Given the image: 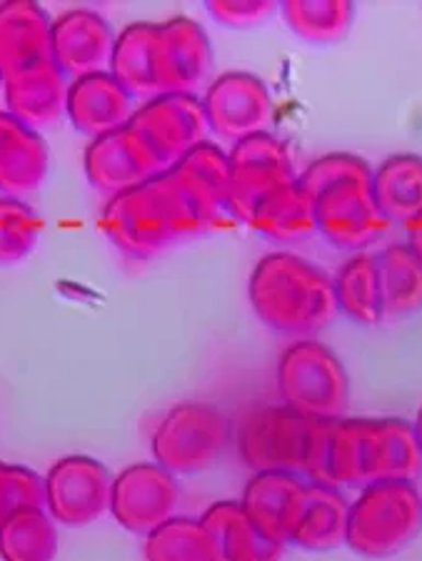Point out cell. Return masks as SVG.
I'll list each match as a JSON object with an SVG mask.
<instances>
[{"label":"cell","mask_w":422,"mask_h":561,"mask_svg":"<svg viewBox=\"0 0 422 561\" xmlns=\"http://www.w3.org/2000/svg\"><path fill=\"white\" fill-rule=\"evenodd\" d=\"M210 228L178 183L163 173L138 187L113 195L101 213V230L123 255L148 260L175 242Z\"/></svg>","instance_id":"obj_1"},{"label":"cell","mask_w":422,"mask_h":561,"mask_svg":"<svg viewBox=\"0 0 422 561\" xmlns=\"http://www.w3.org/2000/svg\"><path fill=\"white\" fill-rule=\"evenodd\" d=\"M248 300L258 320L275 332L310 334L335 320L332 277L295 252H267L255 262Z\"/></svg>","instance_id":"obj_2"},{"label":"cell","mask_w":422,"mask_h":561,"mask_svg":"<svg viewBox=\"0 0 422 561\" xmlns=\"http://www.w3.org/2000/svg\"><path fill=\"white\" fill-rule=\"evenodd\" d=\"M281 400L310 422L343 420L350 404V377L340 357L318 340H298L277 359Z\"/></svg>","instance_id":"obj_3"},{"label":"cell","mask_w":422,"mask_h":561,"mask_svg":"<svg viewBox=\"0 0 422 561\" xmlns=\"http://www.w3.org/2000/svg\"><path fill=\"white\" fill-rule=\"evenodd\" d=\"M422 531V494L415 482H373L350 504L345 545L367 559H388Z\"/></svg>","instance_id":"obj_4"},{"label":"cell","mask_w":422,"mask_h":561,"mask_svg":"<svg viewBox=\"0 0 422 561\" xmlns=\"http://www.w3.org/2000/svg\"><path fill=\"white\" fill-rule=\"evenodd\" d=\"M232 422L208 402H181L166 412L150 439L158 467L170 474H201L218 465L232 445Z\"/></svg>","instance_id":"obj_5"},{"label":"cell","mask_w":422,"mask_h":561,"mask_svg":"<svg viewBox=\"0 0 422 561\" xmlns=\"http://www.w3.org/2000/svg\"><path fill=\"white\" fill-rule=\"evenodd\" d=\"M308 482L328 486H367L375 482V420L353 417L312 422L308 459Z\"/></svg>","instance_id":"obj_6"},{"label":"cell","mask_w":422,"mask_h":561,"mask_svg":"<svg viewBox=\"0 0 422 561\" xmlns=\"http://www.w3.org/2000/svg\"><path fill=\"white\" fill-rule=\"evenodd\" d=\"M316 230L335 248L363 250L388 232L390 222L377 210L373 197V168L332 180L310 193Z\"/></svg>","instance_id":"obj_7"},{"label":"cell","mask_w":422,"mask_h":561,"mask_svg":"<svg viewBox=\"0 0 422 561\" xmlns=\"http://www.w3.org/2000/svg\"><path fill=\"white\" fill-rule=\"evenodd\" d=\"M312 422L285 404L258 407L236 430V447L242 465L258 472L303 474L308 459Z\"/></svg>","instance_id":"obj_8"},{"label":"cell","mask_w":422,"mask_h":561,"mask_svg":"<svg viewBox=\"0 0 422 561\" xmlns=\"http://www.w3.org/2000/svg\"><path fill=\"white\" fill-rule=\"evenodd\" d=\"M230 201L228 215L246 222L255 207L275 190L298 180L295 160L287 145L273 133H258L236 142L228 152Z\"/></svg>","instance_id":"obj_9"},{"label":"cell","mask_w":422,"mask_h":561,"mask_svg":"<svg viewBox=\"0 0 422 561\" xmlns=\"http://www.w3.org/2000/svg\"><path fill=\"white\" fill-rule=\"evenodd\" d=\"M128 125L148 145L166 173L197 145L208 140L210 135L203 98L193 93H166L150 98L136 107Z\"/></svg>","instance_id":"obj_10"},{"label":"cell","mask_w":422,"mask_h":561,"mask_svg":"<svg viewBox=\"0 0 422 561\" xmlns=\"http://www.w3.org/2000/svg\"><path fill=\"white\" fill-rule=\"evenodd\" d=\"M210 133L223 142L236 145L258 133H271L275 101L263 78L246 70L223 72L208 83L203 95Z\"/></svg>","instance_id":"obj_11"},{"label":"cell","mask_w":422,"mask_h":561,"mask_svg":"<svg viewBox=\"0 0 422 561\" xmlns=\"http://www.w3.org/2000/svg\"><path fill=\"white\" fill-rule=\"evenodd\" d=\"M111 492L113 474L101 459L62 457L46 474V512L62 527H88L111 512Z\"/></svg>","instance_id":"obj_12"},{"label":"cell","mask_w":422,"mask_h":561,"mask_svg":"<svg viewBox=\"0 0 422 561\" xmlns=\"http://www.w3.org/2000/svg\"><path fill=\"white\" fill-rule=\"evenodd\" d=\"M181 486L156 461H138L113 477L111 514L125 531L148 534L175 517Z\"/></svg>","instance_id":"obj_13"},{"label":"cell","mask_w":422,"mask_h":561,"mask_svg":"<svg viewBox=\"0 0 422 561\" xmlns=\"http://www.w3.org/2000/svg\"><path fill=\"white\" fill-rule=\"evenodd\" d=\"M213 45L208 33L187 15H175L156 28V83L158 93H193L208 85L213 72Z\"/></svg>","instance_id":"obj_14"},{"label":"cell","mask_w":422,"mask_h":561,"mask_svg":"<svg viewBox=\"0 0 422 561\" xmlns=\"http://www.w3.org/2000/svg\"><path fill=\"white\" fill-rule=\"evenodd\" d=\"M118 35L101 13L73 8L53 21L50 56L68 80L111 70Z\"/></svg>","instance_id":"obj_15"},{"label":"cell","mask_w":422,"mask_h":561,"mask_svg":"<svg viewBox=\"0 0 422 561\" xmlns=\"http://www.w3.org/2000/svg\"><path fill=\"white\" fill-rule=\"evenodd\" d=\"M83 168L88 183L111 197L166 173L130 125L91 140L83 156Z\"/></svg>","instance_id":"obj_16"},{"label":"cell","mask_w":422,"mask_h":561,"mask_svg":"<svg viewBox=\"0 0 422 561\" xmlns=\"http://www.w3.org/2000/svg\"><path fill=\"white\" fill-rule=\"evenodd\" d=\"M133 113L136 98L113 78L111 70L70 80L66 115L73 128L91 140L125 128Z\"/></svg>","instance_id":"obj_17"},{"label":"cell","mask_w":422,"mask_h":561,"mask_svg":"<svg viewBox=\"0 0 422 561\" xmlns=\"http://www.w3.org/2000/svg\"><path fill=\"white\" fill-rule=\"evenodd\" d=\"M53 18L33 0L0 3V83L50 56Z\"/></svg>","instance_id":"obj_18"},{"label":"cell","mask_w":422,"mask_h":561,"mask_svg":"<svg viewBox=\"0 0 422 561\" xmlns=\"http://www.w3.org/2000/svg\"><path fill=\"white\" fill-rule=\"evenodd\" d=\"M305 479L290 472H258L240 496L242 512L267 539L287 547L305 496Z\"/></svg>","instance_id":"obj_19"},{"label":"cell","mask_w":422,"mask_h":561,"mask_svg":"<svg viewBox=\"0 0 422 561\" xmlns=\"http://www.w3.org/2000/svg\"><path fill=\"white\" fill-rule=\"evenodd\" d=\"M0 85H3L8 113L35 133L53 128L66 115L70 80L53 60L15 72Z\"/></svg>","instance_id":"obj_20"},{"label":"cell","mask_w":422,"mask_h":561,"mask_svg":"<svg viewBox=\"0 0 422 561\" xmlns=\"http://www.w3.org/2000/svg\"><path fill=\"white\" fill-rule=\"evenodd\" d=\"M210 549V561H281L285 547L260 531L240 502L220 500L197 519Z\"/></svg>","instance_id":"obj_21"},{"label":"cell","mask_w":422,"mask_h":561,"mask_svg":"<svg viewBox=\"0 0 422 561\" xmlns=\"http://www.w3.org/2000/svg\"><path fill=\"white\" fill-rule=\"evenodd\" d=\"M50 150L41 133L0 111V193L5 197L31 195L46 183Z\"/></svg>","instance_id":"obj_22"},{"label":"cell","mask_w":422,"mask_h":561,"mask_svg":"<svg viewBox=\"0 0 422 561\" xmlns=\"http://www.w3.org/2000/svg\"><path fill=\"white\" fill-rule=\"evenodd\" d=\"M178 183L201 210L205 222L215 225L228 213L230 201V162L228 152L210 140L197 145L195 150L170 170Z\"/></svg>","instance_id":"obj_23"},{"label":"cell","mask_w":422,"mask_h":561,"mask_svg":"<svg viewBox=\"0 0 422 561\" xmlns=\"http://www.w3.org/2000/svg\"><path fill=\"white\" fill-rule=\"evenodd\" d=\"M350 502L343 492L328 484H305V496L293 527L290 545L305 551H330L347 539Z\"/></svg>","instance_id":"obj_24"},{"label":"cell","mask_w":422,"mask_h":561,"mask_svg":"<svg viewBox=\"0 0 422 561\" xmlns=\"http://www.w3.org/2000/svg\"><path fill=\"white\" fill-rule=\"evenodd\" d=\"M377 210L390 225H406L422 213V158L398 152L385 158L373 173Z\"/></svg>","instance_id":"obj_25"},{"label":"cell","mask_w":422,"mask_h":561,"mask_svg":"<svg viewBox=\"0 0 422 561\" xmlns=\"http://www.w3.org/2000/svg\"><path fill=\"white\" fill-rule=\"evenodd\" d=\"M380 279L383 317L398 320L422 310V260L406 242H395L375 255Z\"/></svg>","instance_id":"obj_26"},{"label":"cell","mask_w":422,"mask_h":561,"mask_svg":"<svg viewBox=\"0 0 422 561\" xmlns=\"http://www.w3.org/2000/svg\"><path fill=\"white\" fill-rule=\"evenodd\" d=\"M332 293H335L338 312H343L347 320L363 328H375L385 320L375 255L357 252L347 257L332 277Z\"/></svg>","instance_id":"obj_27"},{"label":"cell","mask_w":422,"mask_h":561,"mask_svg":"<svg viewBox=\"0 0 422 561\" xmlns=\"http://www.w3.org/2000/svg\"><path fill=\"white\" fill-rule=\"evenodd\" d=\"M156 28L158 23H133L113 48L111 72L133 98H158L156 83Z\"/></svg>","instance_id":"obj_28"},{"label":"cell","mask_w":422,"mask_h":561,"mask_svg":"<svg viewBox=\"0 0 422 561\" xmlns=\"http://www.w3.org/2000/svg\"><path fill=\"white\" fill-rule=\"evenodd\" d=\"M250 228L277 242L303 240L316 232V215H312L310 195L300 187L298 180L273 195H267L255 207V213L248 220Z\"/></svg>","instance_id":"obj_29"},{"label":"cell","mask_w":422,"mask_h":561,"mask_svg":"<svg viewBox=\"0 0 422 561\" xmlns=\"http://www.w3.org/2000/svg\"><path fill=\"white\" fill-rule=\"evenodd\" d=\"M58 529L46 510H18L0 519V561H53Z\"/></svg>","instance_id":"obj_30"},{"label":"cell","mask_w":422,"mask_h":561,"mask_svg":"<svg viewBox=\"0 0 422 561\" xmlns=\"http://www.w3.org/2000/svg\"><path fill=\"white\" fill-rule=\"evenodd\" d=\"M422 472V449L412 422L375 420V482H415Z\"/></svg>","instance_id":"obj_31"},{"label":"cell","mask_w":422,"mask_h":561,"mask_svg":"<svg viewBox=\"0 0 422 561\" xmlns=\"http://www.w3.org/2000/svg\"><path fill=\"white\" fill-rule=\"evenodd\" d=\"M281 11L287 28L312 45L343 41L355 18V5L350 0H285Z\"/></svg>","instance_id":"obj_32"},{"label":"cell","mask_w":422,"mask_h":561,"mask_svg":"<svg viewBox=\"0 0 422 561\" xmlns=\"http://www.w3.org/2000/svg\"><path fill=\"white\" fill-rule=\"evenodd\" d=\"M43 217L21 197H0V267L23 262L38 245Z\"/></svg>","instance_id":"obj_33"},{"label":"cell","mask_w":422,"mask_h":561,"mask_svg":"<svg viewBox=\"0 0 422 561\" xmlns=\"http://www.w3.org/2000/svg\"><path fill=\"white\" fill-rule=\"evenodd\" d=\"M146 561H210L203 527L191 517H173L146 537Z\"/></svg>","instance_id":"obj_34"},{"label":"cell","mask_w":422,"mask_h":561,"mask_svg":"<svg viewBox=\"0 0 422 561\" xmlns=\"http://www.w3.org/2000/svg\"><path fill=\"white\" fill-rule=\"evenodd\" d=\"M28 506L46 510V477L31 467L0 461V519Z\"/></svg>","instance_id":"obj_35"},{"label":"cell","mask_w":422,"mask_h":561,"mask_svg":"<svg viewBox=\"0 0 422 561\" xmlns=\"http://www.w3.org/2000/svg\"><path fill=\"white\" fill-rule=\"evenodd\" d=\"M205 5L213 21L230 31L258 28L277 11L275 0H208Z\"/></svg>","instance_id":"obj_36"},{"label":"cell","mask_w":422,"mask_h":561,"mask_svg":"<svg viewBox=\"0 0 422 561\" xmlns=\"http://www.w3.org/2000/svg\"><path fill=\"white\" fill-rule=\"evenodd\" d=\"M363 170H370L367 160L361 156H353V152H330V156H322L312 160L308 168L298 175V183L305 193H316L318 187L332 183V180L363 173Z\"/></svg>","instance_id":"obj_37"},{"label":"cell","mask_w":422,"mask_h":561,"mask_svg":"<svg viewBox=\"0 0 422 561\" xmlns=\"http://www.w3.org/2000/svg\"><path fill=\"white\" fill-rule=\"evenodd\" d=\"M402 228H406V234H408L406 245L422 260V213L412 217L410 222L402 225Z\"/></svg>","instance_id":"obj_38"},{"label":"cell","mask_w":422,"mask_h":561,"mask_svg":"<svg viewBox=\"0 0 422 561\" xmlns=\"http://www.w3.org/2000/svg\"><path fill=\"white\" fill-rule=\"evenodd\" d=\"M412 430H415V437H418V445L422 449V407L418 410V417L412 422Z\"/></svg>","instance_id":"obj_39"}]
</instances>
